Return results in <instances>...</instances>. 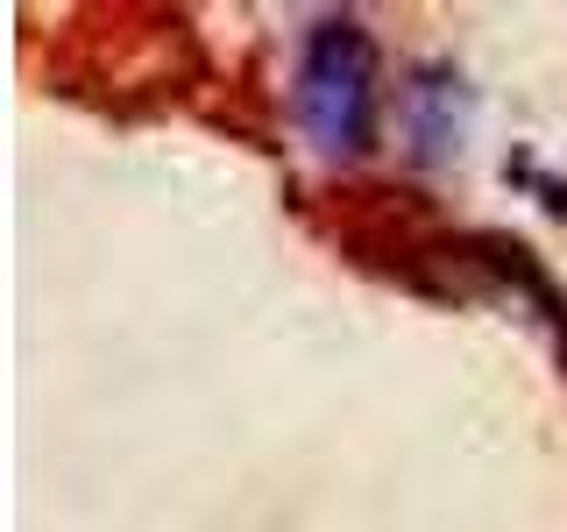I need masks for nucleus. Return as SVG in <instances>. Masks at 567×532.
<instances>
[{
    "label": "nucleus",
    "mask_w": 567,
    "mask_h": 532,
    "mask_svg": "<svg viewBox=\"0 0 567 532\" xmlns=\"http://www.w3.org/2000/svg\"><path fill=\"white\" fill-rule=\"evenodd\" d=\"M298 129L312 135L319 156H362L369 129H377V50L354 22H319L298 50Z\"/></svg>",
    "instance_id": "nucleus-1"
}]
</instances>
